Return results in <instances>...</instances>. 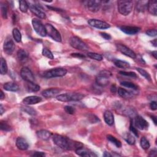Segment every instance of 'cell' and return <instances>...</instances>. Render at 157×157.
<instances>
[{
	"label": "cell",
	"instance_id": "1",
	"mask_svg": "<svg viewBox=\"0 0 157 157\" xmlns=\"http://www.w3.org/2000/svg\"><path fill=\"white\" fill-rule=\"evenodd\" d=\"M54 144L61 149L65 150H76L82 147V144L79 142H75L68 137L59 135H54L52 136Z\"/></svg>",
	"mask_w": 157,
	"mask_h": 157
},
{
	"label": "cell",
	"instance_id": "2",
	"mask_svg": "<svg viewBox=\"0 0 157 157\" xmlns=\"http://www.w3.org/2000/svg\"><path fill=\"white\" fill-rule=\"evenodd\" d=\"M84 94L80 93H66L58 94L56 96L57 100L62 102L77 101L84 98Z\"/></svg>",
	"mask_w": 157,
	"mask_h": 157
},
{
	"label": "cell",
	"instance_id": "3",
	"mask_svg": "<svg viewBox=\"0 0 157 157\" xmlns=\"http://www.w3.org/2000/svg\"><path fill=\"white\" fill-rule=\"evenodd\" d=\"M118 10L122 15L128 16L131 12L133 7V2L126 0H120L117 2Z\"/></svg>",
	"mask_w": 157,
	"mask_h": 157
},
{
	"label": "cell",
	"instance_id": "4",
	"mask_svg": "<svg viewBox=\"0 0 157 157\" xmlns=\"http://www.w3.org/2000/svg\"><path fill=\"white\" fill-rule=\"evenodd\" d=\"M112 74L109 71L103 70L100 71L96 77V83L99 87H104L109 84Z\"/></svg>",
	"mask_w": 157,
	"mask_h": 157
},
{
	"label": "cell",
	"instance_id": "5",
	"mask_svg": "<svg viewBox=\"0 0 157 157\" xmlns=\"http://www.w3.org/2000/svg\"><path fill=\"white\" fill-rule=\"evenodd\" d=\"M67 73V70L63 68H56L46 71L44 73L43 76L46 78L50 79L54 77H63Z\"/></svg>",
	"mask_w": 157,
	"mask_h": 157
},
{
	"label": "cell",
	"instance_id": "6",
	"mask_svg": "<svg viewBox=\"0 0 157 157\" xmlns=\"http://www.w3.org/2000/svg\"><path fill=\"white\" fill-rule=\"evenodd\" d=\"M69 44L71 46L73 47L74 49L79 50L87 51L88 50V47L87 44L80 39V38L76 36H73L71 38Z\"/></svg>",
	"mask_w": 157,
	"mask_h": 157
},
{
	"label": "cell",
	"instance_id": "7",
	"mask_svg": "<svg viewBox=\"0 0 157 157\" xmlns=\"http://www.w3.org/2000/svg\"><path fill=\"white\" fill-rule=\"evenodd\" d=\"M45 28L47 35H48L52 39L56 42L61 41V36L60 33L53 25L49 24V23H47L45 25Z\"/></svg>",
	"mask_w": 157,
	"mask_h": 157
},
{
	"label": "cell",
	"instance_id": "8",
	"mask_svg": "<svg viewBox=\"0 0 157 157\" xmlns=\"http://www.w3.org/2000/svg\"><path fill=\"white\" fill-rule=\"evenodd\" d=\"M32 25L34 30L38 35L42 37H45L47 35L45 26L38 19L33 18L32 20Z\"/></svg>",
	"mask_w": 157,
	"mask_h": 157
},
{
	"label": "cell",
	"instance_id": "9",
	"mask_svg": "<svg viewBox=\"0 0 157 157\" xmlns=\"http://www.w3.org/2000/svg\"><path fill=\"white\" fill-rule=\"evenodd\" d=\"M134 125L137 129L141 130H146L149 128V123L143 117L140 116H136L135 118Z\"/></svg>",
	"mask_w": 157,
	"mask_h": 157
},
{
	"label": "cell",
	"instance_id": "10",
	"mask_svg": "<svg viewBox=\"0 0 157 157\" xmlns=\"http://www.w3.org/2000/svg\"><path fill=\"white\" fill-rule=\"evenodd\" d=\"M22 78L27 82H34L35 77L31 71L27 67H23L20 71Z\"/></svg>",
	"mask_w": 157,
	"mask_h": 157
},
{
	"label": "cell",
	"instance_id": "11",
	"mask_svg": "<svg viewBox=\"0 0 157 157\" xmlns=\"http://www.w3.org/2000/svg\"><path fill=\"white\" fill-rule=\"evenodd\" d=\"M4 52L7 55H11L15 49V44L10 36L6 38L3 45Z\"/></svg>",
	"mask_w": 157,
	"mask_h": 157
},
{
	"label": "cell",
	"instance_id": "12",
	"mask_svg": "<svg viewBox=\"0 0 157 157\" xmlns=\"http://www.w3.org/2000/svg\"><path fill=\"white\" fill-rule=\"evenodd\" d=\"M88 23L90 26L101 30L107 29L111 27V25L109 23L104 21L97 20V19H90L88 21Z\"/></svg>",
	"mask_w": 157,
	"mask_h": 157
},
{
	"label": "cell",
	"instance_id": "13",
	"mask_svg": "<svg viewBox=\"0 0 157 157\" xmlns=\"http://www.w3.org/2000/svg\"><path fill=\"white\" fill-rule=\"evenodd\" d=\"M117 50L120 52L122 54L125 55L127 56H129L130 58L133 59H135L136 58V54L133 52L132 50H131L130 48H128V47L125 46V45H123L121 44H117L116 45Z\"/></svg>",
	"mask_w": 157,
	"mask_h": 157
},
{
	"label": "cell",
	"instance_id": "14",
	"mask_svg": "<svg viewBox=\"0 0 157 157\" xmlns=\"http://www.w3.org/2000/svg\"><path fill=\"white\" fill-rule=\"evenodd\" d=\"M102 1L99 0H90L87 2V6L88 11L92 12H97L99 11L101 7Z\"/></svg>",
	"mask_w": 157,
	"mask_h": 157
},
{
	"label": "cell",
	"instance_id": "15",
	"mask_svg": "<svg viewBox=\"0 0 157 157\" xmlns=\"http://www.w3.org/2000/svg\"><path fill=\"white\" fill-rule=\"evenodd\" d=\"M122 31L125 33L126 35H134L139 33L141 28L137 27H130V26H123L120 27Z\"/></svg>",
	"mask_w": 157,
	"mask_h": 157
},
{
	"label": "cell",
	"instance_id": "16",
	"mask_svg": "<svg viewBox=\"0 0 157 157\" xmlns=\"http://www.w3.org/2000/svg\"><path fill=\"white\" fill-rule=\"evenodd\" d=\"M61 92V90L57 88H51L44 90L42 92V94L43 95V97L46 98H54L57 94H59V93Z\"/></svg>",
	"mask_w": 157,
	"mask_h": 157
},
{
	"label": "cell",
	"instance_id": "17",
	"mask_svg": "<svg viewBox=\"0 0 157 157\" xmlns=\"http://www.w3.org/2000/svg\"><path fill=\"white\" fill-rule=\"evenodd\" d=\"M28 5H29V8L31 12L33 14H34L36 16L42 19H44L46 17V14L43 11H42L40 8L38 7L36 5H35V4H30Z\"/></svg>",
	"mask_w": 157,
	"mask_h": 157
},
{
	"label": "cell",
	"instance_id": "18",
	"mask_svg": "<svg viewBox=\"0 0 157 157\" xmlns=\"http://www.w3.org/2000/svg\"><path fill=\"white\" fill-rule=\"evenodd\" d=\"M75 152L76 154L80 156H97L94 153V152L84 148V147H83V146L76 149Z\"/></svg>",
	"mask_w": 157,
	"mask_h": 157
},
{
	"label": "cell",
	"instance_id": "19",
	"mask_svg": "<svg viewBox=\"0 0 157 157\" xmlns=\"http://www.w3.org/2000/svg\"><path fill=\"white\" fill-rule=\"evenodd\" d=\"M42 101L41 98L37 96H30L27 97L23 99V103L26 105H31L40 103Z\"/></svg>",
	"mask_w": 157,
	"mask_h": 157
},
{
	"label": "cell",
	"instance_id": "20",
	"mask_svg": "<svg viewBox=\"0 0 157 157\" xmlns=\"http://www.w3.org/2000/svg\"><path fill=\"white\" fill-rule=\"evenodd\" d=\"M16 145L18 149L21 150H26L29 147L27 141L22 137H19L16 140Z\"/></svg>",
	"mask_w": 157,
	"mask_h": 157
},
{
	"label": "cell",
	"instance_id": "21",
	"mask_svg": "<svg viewBox=\"0 0 157 157\" xmlns=\"http://www.w3.org/2000/svg\"><path fill=\"white\" fill-rule=\"evenodd\" d=\"M36 135L39 139L44 141H47V140H49L50 138L52 136V134L51 132L47 130H41L37 131Z\"/></svg>",
	"mask_w": 157,
	"mask_h": 157
},
{
	"label": "cell",
	"instance_id": "22",
	"mask_svg": "<svg viewBox=\"0 0 157 157\" xmlns=\"http://www.w3.org/2000/svg\"><path fill=\"white\" fill-rule=\"evenodd\" d=\"M147 9L149 12L154 16H156L157 14V1L155 0H151L148 1L147 4Z\"/></svg>",
	"mask_w": 157,
	"mask_h": 157
},
{
	"label": "cell",
	"instance_id": "23",
	"mask_svg": "<svg viewBox=\"0 0 157 157\" xmlns=\"http://www.w3.org/2000/svg\"><path fill=\"white\" fill-rule=\"evenodd\" d=\"M3 88L5 90L9 92H17L19 90V87L15 82H9L4 84Z\"/></svg>",
	"mask_w": 157,
	"mask_h": 157
},
{
	"label": "cell",
	"instance_id": "24",
	"mask_svg": "<svg viewBox=\"0 0 157 157\" xmlns=\"http://www.w3.org/2000/svg\"><path fill=\"white\" fill-rule=\"evenodd\" d=\"M104 121L109 125H112L114 123V115L111 111H106L104 114Z\"/></svg>",
	"mask_w": 157,
	"mask_h": 157
},
{
	"label": "cell",
	"instance_id": "25",
	"mask_svg": "<svg viewBox=\"0 0 157 157\" xmlns=\"http://www.w3.org/2000/svg\"><path fill=\"white\" fill-rule=\"evenodd\" d=\"M17 58L21 63H25L28 60V54L23 49H19L17 53Z\"/></svg>",
	"mask_w": 157,
	"mask_h": 157
},
{
	"label": "cell",
	"instance_id": "26",
	"mask_svg": "<svg viewBox=\"0 0 157 157\" xmlns=\"http://www.w3.org/2000/svg\"><path fill=\"white\" fill-rule=\"evenodd\" d=\"M118 93L120 96L123 98L129 99L133 97V93L131 92L128 91V90L123 88H118Z\"/></svg>",
	"mask_w": 157,
	"mask_h": 157
},
{
	"label": "cell",
	"instance_id": "27",
	"mask_svg": "<svg viewBox=\"0 0 157 157\" xmlns=\"http://www.w3.org/2000/svg\"><path fill=\"white\" fill-rule=\"evenodd\" d=\"M114 63L115 65L118 68H122V69H127L130 68V63L126 62L125 61H122L120 60H114Z\"/></svg>",
	"mask_w": 157,
	"mask_h": 157
},
{
	"label": "cell",
	"instance_id": "28",
	"mask_svg": "<svg viewBox=\"0 0 157 157\" xmlns=\"http://www.w3.org/2000/svg\"><path fill=\"white\" fill-rule=\"evenodd\" d=\"M123 138L126 141L127 143L129 144L130 145H134L136 142L135 137L130 133H125L123 135Z\"/></svg>",
	"mask_w": 157,
	"mask_h": 157
},
{
	"label": "cell",
	"instance_id": "29",
	"mask_svg": "<svg viewBox=\"0 0 157 157\" xmlns=\"http://www.w3.org/2000/svg\"><path fill=\"white\" fill-rule=\"evenodd\" d=\"M27 89L30 92H36L40 90V87L34 82H27Z\"/></svg>",
	"mask_w": 157,
	"mask_h": 157
},
{
	"label": "cell",
	"instance_id": "30",
	"mask_svg": "<svg viewBox=\"0 0 157 157\" xmlns=\"http://www.w3.org/2000/svg\"><path fill=\"white\" fill-rule=\"evenodd\" d=\"M0 73L2 75L6 74L7 72V65L6 61L4 60L3 58H1V61H0Z\"/></svg>",
	"mask_w": 157,
	"mask_h": 157
},
{
	"label": "cell",
	"instance_id": "31",
	"mask_svg": "<svg viewBox=\"0 0 157 157\" xmlns=\"http://www.w3.org/2000/svg\"><path fill=\"white\" fill-rule=\"evenodd\" d=\"M147 4H148V1H138L136 5L137 11L139 12L145 11L147 9Z\"/></svg>",
	"mask_w": 157,
	"mask_h": 157
},
{
	"label": "cell",
	"instance_id": "32",
	"mask_svg": "<svg viewBox=\"0 0 157 157\" xmlns=\"http://www.w3.org/2000/svg\"><path fill=\"white\" fill-rule=\"evenodd\" d=\"M107 138L108 141H110L111 143L114 144L117 147H118V148H120V147H122L121 142L119 140H118L117 139H116L114 136L109 135L107 136Z\"/></svg>",
	"mask_w": 157,
	"mask_h": 157
},
{
	"label": "cell",
	"instance_id": "33",
	"mask_svg": "<svg viewBox=\"0 0 157 157\" xmlns=\"http://www.w3.org/2000/svg\"><path fill=\"white\" fill-rule=\"evenodd\" d=\"M21 109L23 112L27 113L28 114H29V115H30V116H35L37 115V111L33 107H28V106H24V107H22Z\"/></svg>",
	"mask_w": 157,
	"mask_h": 157
},
{
	"label": "cell",
	"instance_id": "34",
	"mask_svg": "<svg viewBox=\"0 0 157 157\" xmlns=\"http://www.w3.org/2000/svg\"><path fill=\"white\" fill-rule=\"evenodd\" d=\"M19 8L22 12H27L29 8V5L25 0H21L19 1Z\"/></svg>",
	"mask_w": 157,
	"mask_h": 157
},
{
	"label": "cell",
	"instance_id": "35",
	"mask_svg": "<svg viewBox=\"0 0 157 157\" xmlns=\"http://www.w3.org/2000/svg\"><path fill=\"white\" fill-rule=\"evenodd\" d=\"M12 35L14 39L17 42H20L22 40L21 33L17 28H14L12 31Z\"/></svg>",
	"mask_w": 157,
	"mask_h": 157
},
{
	"label": "cell",
	"instance_id": "36",
	"mask_svg": "<svg viewBox=\"0 0 157 157\" xmlns=\"http://www.w3.org/2000/svg\"><path fill=\"white\" fill-rule=\"evenodd\" d=\"M140 144L141 147L144 150H147L149 149L150 146V144L149 143V141L147 140L145 137H142L140 141Z\"/></svg>",
	"mask_w": 157,
	"mask_h": 157
},
{
	"label": "cell",
	"instance_id": "37",
	"mask_svg": "<svg viewBox=\"0 0 157 157\" xmlns=\"http://www.w3.org/2000/svg\"><path fill=\"white\" fill-rule=\"evenodd\" d=\"M87 56L91 59L97 60V61H101L103 60V56L101 54L97 53H93V52H88L87 54Z\"/></svg>",
	"mask_w": 157,
	"mask_h": 157
},
{
	"label": "cell",
	"instance_id": "38",
	"mask_svg": "<svg viewBox=\"0 0 157 157\" xmlns=\"http://www.w3.org/2000/svg\"><path fill=\"white\" fill-rule=\"evenodd\" d=\"M120 84H121V85H122L123 87L129 88L135 90H136L138 89V87H137L136 85H135V84H133L132 82H130L123 81V82H122Z\"/></svg>",
	"mask_w": 157,
	"mask_h": 157
},
{
	"label": "cell",
	"instance_id": "39",
	"mask_svg": "<svg viewBox=\"0 0 157 157\" xmlns=\"http://www.w3.org/2000/svg\"><path fill=\"white\" fill-rule=\"evenodd\" d=\"M137 71H138L139 73L144 77L147 80H149V81H151V76L150 75V74L147 72L145 70H144V69H142L140 68H136Z\"/></svg>",
	"mask_w": 157,
	"mask_h": 157
},
{
	"label": "cell",
	"instance_id": "40",
	"mask_svg": "<svg viewBox=\"0 0 157 157\" xmlns=\"http://www.w3.org/2000/svg\"><path fill=\"white\" fill-rule=\"evenodd\" d=\"M1 12L3 18H7V6L5 3H1Z\"/></svg>",
	"mask_w": 157,
	"mask_h": 157
},
{
	"label": "cell",
	"instance_id": "41",
	"mask_svg": "<svg viewBox=\"0 0 157 157\" xmlns=\"http://www.w3.org/2000/svg\"><path fill=\"white\" fill-rule=\"evenodd\" d=\"M123 113L125 115L130 117L136 116V112L134 109L132 108H126L125 110L123 111Z\"/></svg>",
	"mask_w": 157,
	"mask_h": 157
},
{
	"label": "cell",
	"instance_id": "42",
	"mask_svg": "<svg viewBox=\"0 0 157 157\" xmlns=\"http://www.w3.org/2000/svg\"><path fill=\"white\" fill-rule=\"evenodd\" d=\"M0 124H1V129L3 131H9L12 130L11 126L8 124V123L5 121H1Z\"/></svg>",
	"mask_w": 157,
	"mask_h": 157
},
{
	"label": "cell",
	"instance_id": "43",
	"mask_svg": "<svg viewBox=\"0 0 157 157\" xmlns=\"http://www.w3.org/2000/svg\"><path fill=\"white\" fill-rule=\"evenodd\" d=\"M42 55L50 60H53L54 58V55L52 54L51 51L46 48H44L43 50H42Z\"/></svg>",
	"mask_w": 157,
	"mask_h": 157
},
{
	"label": "cell",
	"instance_id": "44",
	"mask_svg": "<svg viewBox=\"0 0 157 157\" xmlns=\"http://www.w3.org/2000/svg\"><path fill=\"white\" fill-rule=\"evenodd\" d=\"M119 73L125 76H129V77H133V78H136L137 77V75L136 73L133 72H125V71H120Z\"/></svg>",
	"mask_w": 157,
	"mask_h": 157
},
{
	"label": "cell",
	"instance_id": "45",
	"mask_svg": "<svg viewBox=\"0 0 157 157\" xmlns=\"http://www.w3.org/2000/svg\"><path fill=\"white\" fill-rule=\"evenodd\" d=\"M130 130L136 136L138 137V136H139L138 131H137V130L136 129V128H135V126H134V124H133V122H132V120H131L130 126Z\"/></svg>",
	"mask_w": 157,
	"mask_h": 157
},
{
	"label": "cell",
	"instance_id": "46",
	"mask_svg": "<svg viewBox=\"0 0 157 157\" xmlns=\"http://www.w3.org/2000/svg\"><path fill=\"white\" fill-rule=\"evenodd\" d=\"M64 109L66 112H67L69 114H74L75 112V108L70 106H66Z\"/></svg>",
	"mask_w": 157,
	"mask_h": 157
},
{
	"label": "cell",
	"instance_id": "47",
	"mask_svg": "<svg viewBox=\"0 0 157 157\" xmlns=\"http://www.w3.org/2000/svg\"><path fill=\"white\" fill-rule=\"evenodd\" d=\"M88 119L90 120V122H92V123H97L98 122H99L98 118L94 115H92V114L88 116Z\"/></svg>",
	"mask_w": 157,
	"mask_h": 157
},
{
	"label": "cell",
	"instance_id": "48",
	"mask_svg": "<svg viewBox=\"0 0 157 157\" xmlns=\"http://www.w3.org/2000/svg\"><path fill=\"white\" fill-rule=\"evenodd\" d=\"M146 34L151 37H154L156 36L157 35V31L155 29H153V30H149L148 31H146Z\"/></svg>",
	"mask_w": 157,
	"mask_h": 157
},
{
	"label": "cell",
	"instance_id": "49",
	"mask_svg": "<svg viewBox=\"0 0 157 157\" xmlns=\"http://www.w3.org/2000/svg\"><path fill=\"white\" fill-rule=\"evenodd\" d=\"M100 35L104 38V39L106 40H110L111 39V36L110 35L107 34V33H101Z\"/></svg>",
	"mask_w": 157,
	"mask_h": 157
},
{
	"label": "cell",
	"instance_id": "50",
	"mask_svg": "<svg viewBox=\"0 0 157 157\" xmlns=\"http://www.w3.org/2000/svg\"><path fill=\"white\" fill-rule=\"evenodd\" d=\"M45 155V154L41 152H35L31 155L32 156H44Z\"/></svg>",
	"mask_w": 157,
	"mask_h": 157
},
{
	"label": "cell",
	"instance_id": "51",
	"mask_svg": "<svg viewBox=\"0 0 157 157\" xmlns=\"http://www.w3.org/2000/svg\"><path fill=\"white\" fill-rule=\"evenodd\" d=\"M150 107L151 108L152 110L155 111L157 109V104L156 101H152L151 103L150 104Z\"/></svg>",
	"mask_w": 157,
	"mask_h": 157
},
{
	"label": "cell",
	"instance_id": "52",
	"mask_svg": "<svg viewBox=\"0 0 157 157\" xmlns=\"http://www.w3.org/2000/svg\"><path fill=\"white\" fill-rule=\"evenodd\" d=\"M71 56H74V57H77V58H85V56L84 55L81 54H79V53L72 54H71Z\"/></svg>",
	"mask_w": 157,
	"mask_h": 157
},
{
	"label": "cell",
	"instance_id": "53",
	"mask_svg": "<svg viewBox=\"0 0 157 157\" xmlns=\"http://www.w3.org/2000/svg\"><path fill=\"white\" fill-rule=\"evenodd\" d=\"M117 88L116 87V86L115 85H112V87L111 88V91L112 93H115L116 92H117Z\"/></svg>",
	"mask_w": 157,
	"mask_h": 157
},
{
	"label": "cell",
	"instance_id": "54",
	"mask_svg": "<svg viewBox=\"0 0 157 157\" xmlns=\"http://www.w3.org/2000/svg\"><path fill=\"white\" fill-rule=\"evenodd\" d=\"M156 150H153L150 151V154H149L150 156H156Z\"/></svg>",
	"mask_w": 157,
	"mask_h": 157
},
{
	"label": "cell",
	"instance_id": "55",
	"mask_svg": "<svg viewBox=\"0 0 157 157\" xmlns=\"http://www.w3.org/2000/svg\"><path fill=\"white\" fill-rule=\"evenodd\" d=\"M103 156H105V157H108V156H109V157H111V156H112V155L111 154H109V152H104Z\"/></svg>",
	"mask_w": 157,
	"mask_h": 157
},
{
	"label": "cell",
	"instance_id": "56",
	"mask_svg": "<svg viewBox=\"0 0 157 157\" xmlns=\"http://www.w3.org/2000/svg\"><path fill=\"white\" fill-rule=\"evenodd\" d=\"M151 118H152V120H153V121H154V122L155 123V125H156V123H157L156 117L155 116H151Z\"/></svg>",
	"mask_w": 157,
	"mask_h": 157
},
{
	"label": "cell",
	"instance_id": "57",
	"mask_svg": "<svg viewBox=\"0 0 157 157\" xmlns=\"http://www.w3.org/2000/svg\"><path fill=\"white\" fill-rule=\"evenodd\" d=\"M152 55H153L154 56V58H155V59H156L157 58V57H156V54H157V52H156V51H154V52H152Z\"/></svg>",
	"mask_w": 157,
	"mask_h": 157
},
{
	"label": "cell",
	"instance_id": "58",
	"mask_svg": "<svg viewBox=\"0 0 157 157\" xmlns=\"http://www.w3.org/2000/svg\"><path fill=\"white\" fill-rule=\"evenodd\" d=\"M0 109H1V115H3V114L4 112V108L3 107L2 104H1V106H0Z\"/></svg>",
	"mask_w": 157,
	"mask_h": 157
},
{
	"label": "cell",
	"instance_id": "59",
	"mask_svg": "<svg viewBox=\"0 0 157 157\" xmlns=\"http://www.w3.org/2000/svg\"><path fill=\"white\" fill-rule=\"evenodd\" d=\"M152 44H153L155 47H156L157 46V44H156V39H154V41H152Z\"/></svg>",
	"mask_w": 157,
	"mask_h": 157
},
{
	"label": "cell",
	"instance_id": "60",
	"mask_svg": "<svg viewBox=\"0 0 157 157\" xmlns=\"http://www.w3.org/2000/svg\"><path fill=\"white\" fill-rule=\"evenodd\" d=\"M4 97H5V96H4V93L3 92V91H1V97H0V98H1V99H3L4 98Z\"/></svg>",
	"mask_w": 157,
	"mask_h": 157
}]
</instances>
